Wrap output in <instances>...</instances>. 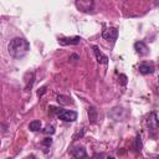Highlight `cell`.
Segmentation results:
<instances>
[{"instance_id": "1", "label": "cell", "mask_w": 159, "mask_h": 159, "mask_svg": "<svg viewBox=\"0 0 159 159\" xmlns=\"http://www.w3.org/2000/svg\"><path fill=\"white\" fill-rule=\"evenodd\" d=\"M29 50H30V43L24 37H14L7 46V51L10 56H12L14 58L24 57L29 52Z\"/></svg>"}, {"instance_id": "2", "label": "cell", "mask_w": 159, "mask_h": 159, "mask_svg": "<svg viewBox=\"0 0 159 159\" xmlns=\"http://www.w3.org/2000/svg\"><path fill=\"white\" fill-rule=\"evenodd\" d=\"M75 5L82 12H91L94 9V0H75Z\"/></svg>"}, {"instance_id": "3", "label": "cell", "mask_w": 159, "mask_h": 159, "mask_svg": "<svg viewBox=\"0 0 159 159\" xmlns=\"http://www.w3.org/2000/svg\"><path fill=\"white\" fill-rule=\"evenodd\" d=\"M57 117L63 122H75L77 119V113L75 111H65V109H62L60 113H57Z\"/></svg>"}, {"instance_id": "4", "label": "cell", "mask_w": 159, "mask_h": 159, "mask_svg": "<svg viewBox=\"0 0 159 159\" xmlns=\"http://www.w3.org/2000/svg\"><path fill=\"white\" fill-rule=\"evenodd\" d=\"M102 37L108 40V41H113L114 42L117 40V37H118V30L116 27H108V29L103 30Z\"/></svg>"}, {"instance_id": "5", "label": "cell", "mask_w": 159, "mask_h": 159, "mask_svg": "<svg viewBox=\"0 0 159 159\" xmlns=\"http://www.w3.org/2000/svg\"><path fill=\"white\" fill-rule=\"evenodd\" d=\"M134 50H135V52H137L139 56H145V55L149 53L148 46H147L144 42H142V41H137V42L134 43Z\"/></svg>"}, {"instance_id": "6", "label": "cell", "mask_w": 159, "mask_h": 159, "mask_svg": "<svg viewBox=\"0 0 159 159\" xmlns=\"http://www.w3.org/2000/svg\"><path fill=\"white\" fill-rule=\"evenodd\" d=\"M93 48V53H94V56H96V60H97V62L98 63H102V65H106V63H108V57L97 47V46H93L92 47Z\"/></svg>"}, {"instance_id": "7", "label": "cell", "mask_w": 159, "mask_h": 159, "mask_svg": "<svg viewBox=\"0 0 159 159\" xmlns=\"http://www.w3.org/2000/svg\"><path fill=\"white\" fill-rule=\"evenodd\" d=\"M60 45H78L81 42V37L80 36H73V37H61L58 39Z\"/></svg>"}, {"instance_id": "8", "label": "cell", "mask_w": 159, "mask_h": 159, "mask_svg": "<svg viewBox=\"0 0 159 159\" xmlns=\"http://www.w3.org/2000/svg\"><path fill=\"white\" fill-rule=\"evenodd\" d=\"M138 70H139V72L142 75H150V73L154 72V67L149 62H142V63H139Z\"/></svg>"}, {"instance_id": "9", "label": "cell", "mask_w": 159, "mask_h": 159, "mask_svg": "<svg viewBox=\"0 0 159 159\" xmlns=\"http://www.w3.org/2000/svg\"><path fill=\"white\" fill-rule=\"evenodd\" d=\"M71 155L75 157V158H86L87 153H86V149L82 145H76L71 149Z\"/></svg>"}, {"instance_id": "10", "label": "cell", "mask_w": 159, "mask_h": 159, "mask_svg": "<svg viewBox=\"0 0 159 159\" xmlns=\"http://www.w3.org/2000/svg\"><path fill=\"white\" fill-rule=\"evenodd\" d=\"M87 114H88V119H89V123L94 124L97 123L98 120V111L94 106H89L88 109H87Z\"/></svg>"}, {"instance_id": "11", "label": "cell", "mask_w": 159, "mask_h": 159, "mask_svg": "<svg viewBox=\"0 0 159 159\" xmlns=\"http://www.w3.org/2000/svg\"><path fill=\"white\" fill-rule=\"evenodd\" d=\"M147 123H148V127L150 128V129H157V128H159V119L157 118V114L155 113H150L149 114V117H148V119H147Z\"/></svg>"}, {"instance_id": "12", "label": "cell", "mask_w": 159, "mask_h": 159, "mask_svg": "<svg viewBox=\"0 0 159 159\" xmlns=\"http://www.w3.org/2000/svg\"><path fill=\"white\" fill-rule=\"evenodd\" d=\"M35 83V72H27L25 76V89H31Z\"/></svg>"}, {"instance_id": "13", "label": "cell", "mask_w": 159, "mask_h": 159, "mask_svg": "<svg viewBox=\"0 0 159 159\" xmlns=\"http://www.w3.org/2000/svg\"><path fill=\"white\" fill-rule=\"evenodd\" d=\"M56 99H57L58 104H61V106H67V104H71L72 103L71 98L68 96H65V94H58Z\"/></svg>"}, {"instance_id": "14", "label": "cell", "mask_w": 159, "mask_h": 159, "mask_svg": "<svg viewBox=\"0 0 159 159\" xmlns=\"http://www.w3.org/2000/svg\"><path fill=\"white\" fill-rule=\"evenodd\" d=\"M29 128H30V130H32V132H37V130H40V129H41V122H40V120H37V119H35V120L30 122Z\"/></svg>"}, {"instance_id": "15", "label": "cell", "mask_w": 159, "mask_h": 159, "mask_svg": "<svg viewBox=\"0 0 159 159\" xmlns=\"http://www.w3.org/2000/svg\"><path fill=\"white\" fill-rule=\"evenodd\" d=\"M142 147H143V144H142V138H140V135L138 134V135L135 137V139H134V150L138 153V152L142 150Z\"/></svg>"}, {"instance_id": "16", "label": "cell", "mask_w": 159, "mask_h": 159, "mask_svg": "<svg viewBox=\"0 0 159 159\" xmlns=\"http://www.w3.org/2000/svg\"><path fill=\"white\" fill-rule=\"evenodd\" d=\"M83 134H84V128L82 127V128H81V130H77V133L73 135V140H76V139H78V138H82V137H83Z\"/></svg>"}, {"instance_id": "17", "label": "cell", "mask_w": 159, "mask_h": 159, "mask_svg": "<svg viewBox=\"0 0 159 159\" xmlns=\"http://www.w3.org/2000/svg\"><path fill=\"white\" fill-rule=\"evenodd\" d=\"M118 81H119V83H120V84L125 86V84H127V76H125V75H123V73H120V75H119V77H118Z\"/></svg>"}, {"instance_id": "18", "label": "cell", "mask_w": 159, "mask_h": 159, "mask_svg": "<svg viewBox=\"0 0 159 159\" xmlns=\"http://www.w3.org/2000/svg\"><path fill=\"white\" fill-rule=\"evenodd\" d=\"M42 132H43L45 134H53V133H55V128H53L52 125H47Z\"/></svg>"}, {"instance_id": "19", "label": "cell", "mask_w": 159, "mask_h": 159, "mask_svg": "<svg viewBox=\"0 0 159 159\" xmlns=\"http://www.w3.org/2000/svg\"><path fill=\"white\" fill-rule=\"evenodd\" d=\"M51 144H52V139L51 138H45L42 140V145H45V147H50Z\"/></svg>"}, {"instance_id": "20", "label": "cell", "mask_w": 159, "mask_h": 159, "mask_svg": "<svg viewBox=\"0 0 159 159\" xmlns=\"http://www.w3.org/2000/svg\"><path fill=\"white\" fill-rule=\"evenodd\" d=\"M46 89H47V87H46V86L41 87V88L39 89V92H37V96H39V97H42V96H43V93L46 92Z\"/></svg>"}, {"instance_id": "21", "label": "cell", "mask_w": 159, "mask_h": 159, "mask_svg": "<svg viewBox=\"0 0 159 159\" xmlns=\"http://www.w3.org/2000/svg\"><path fill=\"white\" fill-rule=\"evenodd\" d=\"M80 57H78V55H71L70 56V60H72V61H77Z\"/></svg>"}, {"instance_id": "22", "label": "cell", "mask_w": 159, "mask_h": 159, "mask_svg": "<svg viewBox=\"0 0 159 159\" xmlns=\"http://www.w3.org/2000/svg\"><path fill=\"white\" fill-rule=\"evenodd\" d=\"M158 82H159V76H158Z\"/></svg>"}]
</instances>
